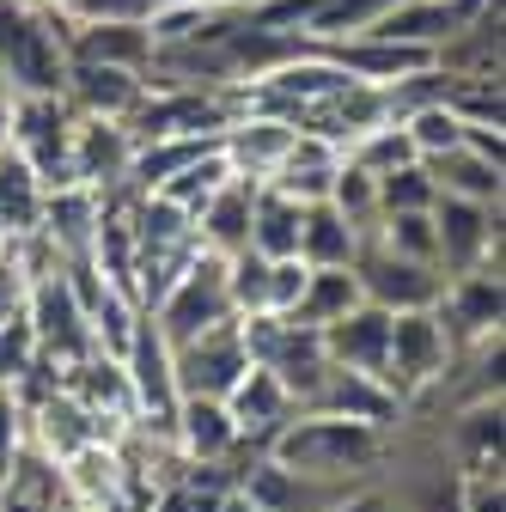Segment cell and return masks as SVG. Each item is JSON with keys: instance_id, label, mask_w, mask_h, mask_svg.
<instances>
[{"instance_id": "16", "label": "cell", "mask_w": 506, "mask_h": 512, "mask_svg": "<svg viewBox=\"0 0 506 512\" xmlns=\"http://www.w3.org/2000/svg\"><path fill=\"white\" fill-rule=\"evenodd\" d=\"M293 391L269 372V366H257L250 360L244 366V378L226 391V415H232V427H238V439H250V445H269L275 439V427L281 421H293Z\"/></svg>"}, {"instance_id": "2", "label": "cell", "mask_w": 506, "mask_h": 512, "mask_svg": "<svg viewBox=\"0 0 506 512\" xmlns=\"http://www.w3.org/2000/svg\"><path fill=\"white\" fill-rule=\"evenodd\" d=\"M263 458H275L281 470H299V476H318V482H348L354 470H366L378 458V427L293 409V421H281L275 439L263 445Z\"/></svg>"}, {"instance_id": "5", "label": "cell", "mask_w": 506, "mask_h": 512, "mask_svg": "<svg viewBox=\"0 0 506 512\" xmlns=\"http://www.w3.org/2000/svg\"><path fill=\"white\" fill-rule=\"evenodd\" d=\"M452 366V336L439 324V311H391V348H385V384L409 403L433 391Z\"/></svg>"}, {"instance_id": "15", "label": "cell", "mask_w": 506, "mask_h": 512, "mask_svg": "<svg viewBox=\"0 0 506 512\" xmlns=\"http://www.w3.org/2000/svg\"><path fill=\"white\" fill-rule=\"evenodd\" d=\"M129 159H135L129 122L80 116V110H74V183H86V189H116L122 177H129Z\"/></svg>"}, {"instance_id": "21", "label": "cell", "mask_w": 506, "mask_h": 512, "mask_svg": "<svg viewBox=\"0 0 506 512\" xmlns=\"http://www.w3.org/2000/svg\"><path fill=\"white\" fill-rule=\"evenodd\" d=\"M360 232L342 208L330 202H311L305 208V226H299V263L305 269H348L354 263V250H360Z\"/></svg>"}, {"instance_id": "12", "label": "cell", "mask_w": 506, "mask_h": 512, "mask_svg": "<svg viewBox=\"0 0 506 512\" xmlns=\"http://www.w3.org/2000/svg\"><path fill=\"white\" fill-rule=\"evenodd\" d=\"M318 336H324V354H330V366L385 378V348H391V311H385V305L360 299L354 311H342L336 324H324Z\"/></svg>"}, {"instance_id": "3", "label": "cell", "mask_w": 506, "mask_h": 512, "mask_svg": "<svg viewBox=\"0 0 506 512\" xmlns=\"http://www.w3.org/2000/svg\"><path fill=\"white\" fill-rule=\"evenodd\" d=\"M147 317H153V330H159L171 348L189 342V336H202V330H214V324H226V317H232L226 256L208 250V244H196V250H189V263L159 287V299L147 305Z\"/></svg>"}, {"instance_id": "25", "label": "cell", "mask_w": 506, "mask_h": 512, "mask_svg": "<svg viewBox=\"0 0 506 512\" xmlns=\"http://www.w3.org/2000/svg\"><path fill=\"white\" fill-rule=\"evenodd\" d=\"M360 305V275H354V263L348 269H311L305 275V293H299V305L287 311L293 324H305V330H324V324H336L342 311H354Z\"/></svg>"}, {"instance_id": "19", "label": "cell", "mask_w": 506, "mask_h": 512, "mask_svg": "<svg viewBox=\"0 0 506 512\" xmlns=\"http://www.w3.org/2000/svg\"><path fill=\"white\" fill-rule=\"evenodd\" d=\"M43 202H49L43 177H37L13 147H0V238H7V244L37 238V226H43Z\"/></svg>"}, {"instance_id": "20", "label": "cell", "mask_w": 506, "mask_h": 512, "mask_svg": "<svg viewBox=\"0 0 506 512\" xmlns=\"http://www.w3.org/2000/svg\"><path fill=\"white\" fill-rule=\"evenodd\" d=\"M68 61H110V68L147 74L153 68V31L147 25H68Z\"/></svg>"}, {"instance_id": "35", "label": "cell", "mask_w": 506, "mask_h": 512, "mask_svg": "<svg viewBox=\"0 0 506 512\" xmlns=\"http://www.w3.org/2000/svg\"><path fill=\"white\" fill-rule=\"evenodd\" d=\"M37 7H43V13H68V7H74V0H37Z\"/></svg>"}, {"instance_id": "26", "label": "cell", "mask_w": 506, "mask_h": 512, "mask_svg": "<svg viewBox=\"0 0 506 512\" xmlns=\"http://www.w3.org/2000/svg\"><path fill=\"white\" fill-rule=\"evenodd\" d=\"M342 159L360 165L366 177H385V171H397V165H415V147H409V135H403V122L391 116V122L366 128V135H354V141L342 147Z\"/></svg>"}, {"instance_id": "9", "label": "cell", "mask_w": 506, "mask_h": 512, "mask_svg": "<svg viewBox=\"0 0 506 512\" xmlns=\"http://www.w3.org/2000/svg\"><path fill=\"white\" fill-rule=\"evenodd\" d=\"M494 0H391L385 13H378L372 37H391V43H415V49H446L458 43Z\"/></svg>"}, {"instance_id": "28", "label": "cell", "mask_w": 506, "mask_h": 512, "mask_svg": "<svg viewBox=\"0 0 506 512\" xmlns=\"http://www.w3.org/2000/svg\"><path fill=\"white\" fill-rule=\"evenodd\" d=\"M433 196H439V189H433L421 159L378 177V214H421V208H433Z\"/></svg>"}, {"instance_id": "22", "label": "cell", "mask_w": 506, "mask_h": 512, "mask_svg": "<svg viewBox=\"0 0 506 512\" xmlns=\"http://www.w3.org/2000/svg\"><path fill=\"white\" fill-rule=\"evenodd\" d=\"M299 226H305V202L257 183V196H250V244L244 250H257V256H299Z\"/></svg>"}, {"instance_id": "24", "label": "cell", "mask_w": 506, "mask_h": 512, "mask_svg": "<svg viewBox=\"0 0 506 512\" xmlns=\"http://www.w3.org/2000/svg\"><path fill=\"white\" fill-rule=\"evenodd\" d=\"M250 196H257V183L226 177V183L214 189V202L196 214V238H202L208 250H220V256L244 250V244H250Z\"/></svg>"}, {"instance_id": "29", "label": "cell", "mask_w": 506, "mask_h": 512, "mask_svg": "<svg viewBox=\"0 0 506 512\" xmlns=\"http://www.w3.org/2000/svg\"><path fill=\"white\" fill-rule=\"evenodd\" d=\"M330 208H342L354 226H366V220L378 214V177H366L360 165L342 159V171H336V183H330Z\"/></svg>"}, {"instance_id": "31", "label": "cell", "mask_w": 506, "mask_h": 512, "mask_svg": "<svg viewBox=\"0 0 506 512\" xmlns=\"http://www.w3.org/2000/svg\"><path fill=\"white\" fill-rule=\"evenodd\" d=\"M305 263L299 256H269V275H263V311H275V317H287L293 305H299V293H305Z\"/></svg>"}, {"instance_id": "17", "label": "cell", "mask_w": 506, "mask_h": 512, "mask_svg": "<svg viewBox=\"0 0 506 512\" xmlns=\"http://www.w3.org/2000/svg\"><path fill=\"white\" fill-rule=\"evenodd\" d=\"M171 445H177L189 464H220L232 445H238V427L226 415V397H177Z\"/></svg>"}, {"instance_id": "6", "label": "cell", "mask_w": 506, "mask_h": 512, "mask_svg": "<svg viewBox=\"0 0 506 512\" xmlns=\"http://www.w3.org/2000/svg\"><path fill=\"white\" fill-rule=\"evenodd\" d=\"M354 275H360V299L385 305V311H427L446 293V269L439 263H415V256H397L385 244H372L360 232V250H354Z\"/></svg>"}, {"instance_id": "11", "label": "cell", "mask_w": 506, "mask_h": 512, "mask_svg": "<svg viewBox=\"0 0 506 512\" xmlns=\"http://www.w3.org/2000/svg\"><path fill=\"white\" fill-rule=\"evenodd\" d=\"M293 135H299V128L287 116H275V110H238L226 122V135H220V153H226V165L244 183H269V171L287 159Z\"/></svg>"}, {"instance_id": "14", "label": "cell", "mask_w": 506, "mask_h": 512, "mask_svg": "<svg viewBox=\"0 0 506 512\" xmlns=\"http://www.w3.org/2000/svg\"><path fill=\"white\" fill-rule=\"evenodd\" d=\"M305 409H318V415H342V421H366V427L385 433V427L397 421L403 397L391 391L385 378H372V372H342V366H330V372H324V384L311 391V403H305Z\"/></svg>"}, {"instance_id": "4", "label": "cell", "mask_w": 506, "mask_h": 512, "mask_svg": "<svg viewBox=\"0 0 506 512\" xmlns=\"http://www.w3.org/2000/svg\"><path fill=\"white\" fill-rule=\"evenodd\" d=\"M7 147L43 177V189L74 183V104L68 98H13Z\"/></svg>"}, {"instance_id": "1", "label": "cell", "mask_w": 506, "mask_h": 512, "mask_svg": "<svg viewBox=\"0 0 506 512\" xmlns=\"http://www.w3.org/2000/svg\"><path fill=\"white\" fill-rule=\"evenodd\" d=\"M0 80L13 98H61L68 86V25L37 0H0Z\"/></svg>"}, {"instance_id": "23", "label": "cell", "mask_w": 506, "mask_h": 512, "mask_svg": "<svg viewBox=\"0 0 506 512\" xmlns=\"http://www.w3.org/2000/svg\"><path fill=\"white\" fill-rule=\"evenodd\" d=\"M439 196H464V202H500V159L476 153V147H452L421 159Z\"/></svg>"}, {"instance_id": "13", "label": "cell", "mask_w": 506, "mask_h": 512, "mask_svg": "<svg viewBox=\"0 0 506 512\" xmlns=\"http://www.w3.org/2000/svg\"><path fill=\"white\" fill-rule=\"evenodd\" d=\"M80 116H110V122H129L135 104L147 98V74L135 68H110V61H68V86H61Z\"/></svg>"}, {"instance_id": "34", "label": "cell", "mask_w": 506, "mask_h": 512, "mask_svg": "<svg viewBox=\"0 0 506 512\" xmlns=\"http://www.w3.org/2000/svg\"><path fill=\"white\" fill-rule=\"evenodd\" d=\"M458 512H506L500 476H464V500H458Z\"/></svg>"}, {"instance_id": "27", "label": "cell", "mask_w": 506, "mask_h": 512, "mask_svg": "<svg viewBox=\"0 0 506 512\" xmlns=\"http://www.w3.org/2000/svg\"><path fill=\"white\" fill-rule=\"evenodd\" d=\"M458 439H464V458H470L464 476H500V397H482L458 421Z\"/></svg>"}, {"instance_id": "30", "label": "cell", "mask_w": 506, "mask_h": 512, "mask_svg": "<svg viewBox=\"0 0 506 512\" xmlns=\"http://www.w3.org/2000/svg\"><path fill=\"white\" fill-rule=\"evenodd\" d=\"M153 7L159 0H74L61 19L68 25H147Z\"/></svg>"}, {"instance_id": "33", "label": "cell", "mask_w": 506, "mask_h": 512, "mask_svg": "<svg viewBox=\"0 0 506 512\" xmlns=\"http://www.w3.org/2000/svg\"><path fill=\"white\" fill-rule=\"evenodd\" d=\"M318 512H397V500L378 494V488H342V494H330Z\"/></svg>"}, {"instance_id": "10", "label": "cell", "mask_w": 506, "mask_h": 512, "mask_svg": "<svg viewBox=\"0 0 506 512\" xmlns=\"http://www.w3.org/2000/svg\"><path fill=\"white\" fill-rule=\"evenodd\" d=\"M439 324H446L452 342H494L500 336V275L482 263V269H464V275H446V293H439Z\"/></svg>"}, {"instance_id": "18", "label": "cell", "mask_w": 506, "mask_h": 512, "mask_svg": "<svg viewBox=\"0 0 506 512\" xmlns=\"http://www.w3.org/2000/svg\"><path fill=\"white\" fill-rule=\"evenodd\" d=\"M336 171H342V147L336 141H324V135H293L287 159L269 171V189H281V196H293V202L311 208V202H330Z\"/></svg>"}, {"instance_id": "8", "label": "cell", "mask_w": 506, "mask_h": 512, "mask_svg": "<svg viewBox=\"0 0 506 512\" xmlns=\"http://www.w3.org/2000/svg\"><path fill=\"white\" fill-rule=\"evenodd\" d=\"M433 238H439V269L464 275L482 269L500 250V202H464V196H433Z\"/></svg>"}, {"instance_id": "32", "label": "cell", "mask_w": 506, "mask_h": 512, "mask_svg": "<svg viewBox=\"0 0 506 512\" xmlns=\"http://www.w3.org/2000/svg\"><path fill=\"white\" fill-rule=\"evenodd\" d=\"M19 464V409H13V384H0V482Z\"/></svg>"}, {"instance_id": "7", "label": "cell", "mask_w": 506, "mask_h": 512, "mask_svg": "<svg viewBox=\"0 0 506 512\" xmlns=\"http://www.w3.org/2000/svg\"><path fill=\"white\" fill-rule=\"evenodd\" d=\"M250 354H244V336H238V317L202 330L171 348V378H177V397H226L232 384L244 378Z\"/></svg>"}]
</instances>
